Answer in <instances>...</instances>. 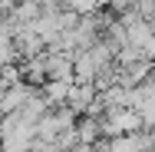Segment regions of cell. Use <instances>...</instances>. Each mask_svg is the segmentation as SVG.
I'll return each mask as SVG.
<instances>
[{
    "instance_id": "cell-4",
    "label": "cell",
    "mask_w": 155,
    "mask_h": 152,
    "mask_svg": "<svg viewBox=\"0 0 155 152\" xmlns=\"http://www.w3.org/2000/svg\"><path fill=\"white\" fill-rule=\"evenodd\" d=\"M69 86H73V79H46L40 93L46 96V103H50V106H66Z\"/></svg>"
},
{
    "instance_id": "cell-5",
    "label": "cell",
    "mask_w": 155,
    "mask_h": 152,
    "mask_svg": "<svg viewBox=\"0 0 155 152\" xmlns=\"http://www.w3.org/2000/svg\"><path fill=\"white\" fill-rule=\"evenodd\" d=\"M13 60H17V43H13L10 23L3 20V23H0V66H3V63H13Z\"/></svg>"
},
{
    "instance_id": "cell-7",
    "label": "cell",
    "mask_w": 155,
    "mask_h": 152,
    "mask_svg": "<svg viewBox=\"0 0 155 152\" xmlns=\"http://www.w3.org/2000/svg\"><path fill=\"white\" fill-rule=\"evenodd\" d=\"M66 7H69V10H76V13L83 17V13H96V10H102V7H106V0H66Z\"/></svg>"
},
{
    "instance_id": "cell-9",
    "label": "cell",
    "mask_w": 155,
    "mask_h": 152,
    "mask_svg": "<svg viewBox=\"0 0 155 152\" xmlns=\"http://www.w3.org/2000/svg\"><path fill=\"white\" fill-rule=\"evenodd\" d=\"M0 119H3V109H0Z\"/></svg>"
},
{
    "instance_id": "cell-11",
    "label": "cell",
    "mask_w": 155,
    "mask_h": 152,
    "mask_svg": "<svg viewBox=\"0 0 155 152\" xmlns=\"http://www.w3.org/2000/svg\"><path fill=\"white\" fill-rule=\"evenodd\" d=\"M0 152H3V149H0Z\"/></svg>"
},
{
    "instance_id": "cell-2",
    "label": "cell",
    "mask_w": 155,
    "mask_h": 152,
    "mask_svg": "<svg viewBox=\"0 0 155 152\" xmlns=\"http://www.w3.org/2000/svg\"><path fill=\"white\" fill-rule=\"evenodd\" d=\"M30 93H33V86L27 83V79H20V83H10V86L3 90V96H0V109H3V113H17Z\"/></svg>"
},
{
    "instance_id": "cell-1",
    "label": "cell",
    "mask_w": 155,
    "mask_h": 152,
    "mask_svg": "<svg viewBox=\"0 0 155 152\" xmlns=\"http://www.w3.org/2000/svg\"><path fill=\"white\" fill-rule=\"evenodd\" d=\"M96 93L99 90H96L93 83H73V86H69V96H66V106H69L76 116H83V113L89 109V103L96 99Z\"/></svg>"
},
{
    "instance_id": "cell-8",
    "label": "cell",
    "mask_w": 155,
    "mask_h": 152,
    "mask_svg": "<svg viewBox=\"0 0 155 152\" xmlns=\"http://www.w3.org/2000/svg\"><path fill=\"white\" fill-rule=\"evenodd\" d=\"M139 116H142V126H145V129H152L155 126V103H145V106L139 109Z\"/></svg>"
},
{
    "instance_id": "cell-6",
    "label": "cell",
    "mask_w": 155,
    "mask_h": 152,
    "mask_svg": "<svg viewBox=\"0 0 155 152\" xmlns=\"http://www.w3.org/2000/svg\"><path fill=\"white\" fill-rule=\"evenodd\" d=\"M76 132H79V142H96V139L102 136V132H99V119H96V116H79Z\"/></svg>"
},
{
    "instance_id": "cell-10",
    "label": "cell",
    "mask_w": 155,
    "mask_h": 152,
    "mask_svg": "<svg viewBox=\"0 0 155 152\" xmlns=\"http://www.w3.org/2000/svg\"><path fill=\"white\" fill-rule=\"evenodd\" d=\"M50 152H53V149H50Z\"/></svg>"
},
{
    "instance_id": "cell-3",
    "label": "cell",
    "mask_w": 155,
    "mask_h": 152,
    "mask_svg": "<svg viewBox=\"0 0 155 152\" xmlns=\"http://www.w3.org/2000/svg\"><path fill=\"white\" fill-rule=\"evenodd\" d=\"M96 60L89 50H76L73 53V83H93L96 79Z\"/></svg>"
}]
</instances>
